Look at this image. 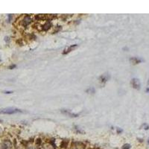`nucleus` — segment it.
<instances>
[{"instance_id":"obj_4","label":"nucleus","mask_w":149,"mask_h":149,"mask_svg":"<svg viewBox=\"0 0 149 149\" xmlns=\"http://www.w3.org/2000/svg\"><path fill=\"white\" fill-rule=\"evenodd\" d=\"M62 113H65V114H67L70 115V116H72V117H77L78 114H75V113H72L71 112H69L68 110H63L62 111Z\"/></svg>"},{"instance_id":"obj_3","label":"nucleus","mask_w":149,"mask_h":149,"mask_svg":"<svg viewBox=\"0 0 149 149\" xmlns=\"http://www.w3.org/2000/svg\"><path fill=\"white\" fill-rule=\"evenodd\" d=\"M77 46H78V45H72V46H70L69 47H68L67 48H66V49L64 50V52H63V55H67V53H69V52H71V51H72L74 48H75Z\"/></svg>"},{"instance_id":"obj_1","label":"nucleus","mask_w":149,"mask_h":149,"mask_svg":"<svg viewBox=\"0 0 149 149\" xmlns=\"http://www.w3.org/2000/svg\"><path fill=\"white\" fill-rule=\"evenodd\" d=\"M23 111L17 109V108H14V107H8V108H5L3 110H2L0 111V113L2 114H14V113H22Z\"/></svg>"},{"instance_id":"obj_5","label":"nucleus","mask_w":149,"mask_h":149,"mask_svg":"<svg viewBox=\"0 0 149 149\" xmlns=\"http://www.w3.org/2000/svg\"><path fill=\"white\" fill-rule=\"evenodd\" d=\"M106 76H107L106 75H102V76L101 77V80H102V82H104H104H106V81L107 80V79L110 78V77H107V78Z\"/></svg>"},{"instance_id":"obj_2","label":"nucleus","mask_w":149,"mask_h":149,"mask_svg":"<svg viewBox=\"0 0 149 149\" xmlns=\"http://www.w3.org/2000/svg\"><path fill=\"white\" fill-rule=\"evenodd\" d=\"M132 85L135 89H139L140 87V82L137 78H134L132 80Z\"/></svg>"},{"instance_id":"obj_6","label":"nucleus","mask_w":149,"mask_h":149,"mask_svg":"<svg viewBox=\"0 0 149 149\" xmlns=\"http://www.w3.org/2000/svg\"><path fill=\"white\" fill-rule=\"evenodd\" d=\"M130 145H128V144H125L124 146H123V149H130Z\"/></svg>"},{"instance_id":"obj_7","label":"nucleus","mask_w":149,"mask_h":149,"mask_svg":"<svg viewBox=\"0 0 149 149\" xmlns=\"http://www.w3.org/2000/svg\"><path fill=\"white\" fill-rule=\"evenodd\" d=\"M2 122V121H1V120H0V122Z\"/></svg>"}]
</instances>
